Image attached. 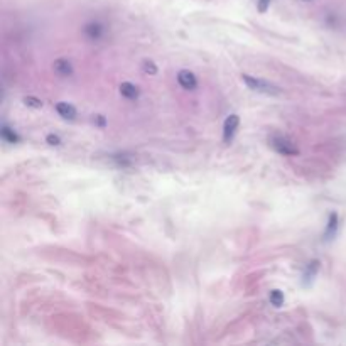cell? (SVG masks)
Instances as JSON below:
<instances>
[{"instance_id":"1","label":"cell","mask_w":346,"mask_h":346,"mask_svg":"<svg viewBox=\"0 0 346 346\" xmlns=\"http://www.w3.org/2000/svg\"><path fill=\"white\" fill-rule=\"evenodd\" d=\"M242 80H243V83H245L250 89H254V91L265 93V95H280V93H282V89L279 86H275V85L268 83V81H265V80L255 78V76L243 75Z\"/></svg>"},{"instance_id":"2","label":"cell","mask_w":346,"mask_h":346,"mask_svg":"<svg viewBox=\"0 0 346 346\" xmlns=\"http://www.w3.org/2000/svg\"><path fill=\"white\" fill-rule=\"evenodd\" d=\"M83 34L88 41H93V42H98L105 37L106 34V27L101 22L98 20H89V22L83 27Z\"/></svg>"},{"instance_id":"3","label":"cell","mask_w":346,"mask_h":346,"mask_svg":"<svg viewBox=\"0 0 346 346\" xmlns=\"http://www.w3.org/2000/svg\"><path fill=\"white\" fill-rule=\"evenodd\" d=\"M270 142H272V147H274L279 154H284V156H297L299 154V149L290 142L287 137L275 135V137H272Z\"/></svg>"},{"instance_id":"4","label":"cell","mask_w":346,"mask_h":346,"mask_svg":"<svg viewBox=\"0 0 346 346\" xmlns=\"http://www.w3.org/2000/svg\"><path fill=\"white\" fill-rule=\"evenodd\" d=\"M238 125H240V118H238V115H228L226 117V120L223 123V140L225 144H230L235 137V134H237V129Z\"/></svg>"},{"instance_id":"5","label":"cell","mask_w":346,"mask_h":346,"mask_svg":"<svg viewBox=\"0 0 346 346\" xmlns=\"http://www.w3.org/2000/svg\"><path fill=\"white\" fill-rule=\"evenodd\" d=\"M177 83L187 91H193L198 86V80H196L194 73H191L189 70H181L177 73Z\"/></svg>"},{"instance_id":"6","label":"cell","mask_w":346,"mask_h":346,"mask_svg":"<svg viewBox=\"0 0 346 346\" xmlns=\"http://www.w3.org/2000/svg\"><path fill=\"white\" fill-rule=\"evenodd\" d=\"M53 70L56 75H59L61 78H68V76H71L73 73H75V70H73V65L68 59H63V58H59L54 61V65H53Z\"/></svg>"},{"instance_id":"7","label":"cell","mask_w":346,"mask_h":346,"mask_svg":"<svg viewBox=\"0 0 346 346\" xmlns=\"http://www.w3.org/2000/svg\"><path fill=\"white\" fill-rule=\"evenodd\" d=\"M139 86H135L134 83H130V81H123V83L120 85V95L123 98H127V100H137L139 98Z\"/></svg>"},{"instance_id":"8","label":"cell","mask_w":346,"mask_h":346,"mask_svg":"<svg viewBox=\"0 0 346 346\" xmlns=\"http://www.w3.org/2000/svg\"><path fill=\"white\" fill-rule=\"evenodd\" d=\"M56 112L59 113V117L66 118V120H75L76 117V108L68 101H59L56 105Z\"/></svg>"},{"instance_id":"9","label":"cell","mask_w":346,"mask_h":346,"mask_svg":"<svg viewBox=\"0 0 346 346\" xmlns=\"http://www.w3.org/2000/svg\"><path fill=\"white\" fill-rule=\"evenodd\" d=\"M318 268H319V262H318V260H314V262H311L309 265H307L306 272H304V277H302V279H304V280H302V282H304V285H309L311 282H313L316 272H318Z\"/></svg>"},{"instance_id":"10","label":"cell","mask_w":346,"mask_h":346,"mask_svg":"<svg viewBox=\"0 0 346 346\" xmlns=\"http://www.w3.org/2000/svg\"><path fill=\"white\" fill-rule=\"evenodd\" d=\"M268 301H270V304L274 307H280L282 304H284V292L279 289L270 290V294H268Z\"/></svg>"},{"instance_id":"11","label":"cell","mask_w":346,"mask_h":346,"mask_svg":"<svg viewBox=\"0 0 346 346\" xmlns=\"http://www.w3.org/2000/svg\"><path fill=\"white\" fill-rule=\"evenodd\" d=\"M0 134H2V139L5 140V142H8V144H17V142H19V135H17L12 129H8L7 125L2 127Z\"/></svg>"},{"instance_id":"12","label":"cell","mask_w":346,"mask_h":346,"mask_svg":"<svg viewBox=\"0 0 346 346\" xmlns=\"http://www.w3.org/2000/svg\"><path fill=\"white\" fill-rule=\"evenodd\" d=\"M24 105L31 106V108H42V101L36 96H24Z\"/></svg>"},{"instance_id":"13","label":"cell","mask_w":346,"mask_h":346,"mask_svg":"<svg viewBox=\"0 0 346 346\" xmlns=\"http://www.w3.org/2000/svg\"><path fill=\"white\" fill-rule=\"evenodd\" d=\"M142 70H144V73H147V75H157V66H156V63L154 61H149V59H145V61L142 63Z\"/></svg>"},{"instance_id":"14","label":"cell","mask_w":346,"mask_h":346,"mask_svg":"<svg viewBox=\"0 0 346 346\" xmlns=\"http://www.w3.org/2000/svg\"><path fill=\"white\" fill-rule=\"evenodd\" d=\"M336 225H338V216L333 213V215L330 216V223H328V230H326V237H330V235L335 233L336 230Z\"/></svg>"},{"instance_id":"15","label":"cell","mask_w":346,"mask_h":346,"mask_svg":"<svg viewBox=\"0 0 346 346\" xmlns=\"http://www.w3.org/2000/svg\"><path fill=\"white\" fill-rule=\"evenodd\" d=\"M46 142H48L49 145H59L61 144V137L56 134H48L46 135Z\"/></svg>"},{"instance_id":"16","label":"cell","mask_w":346,"mask_h":346,"mask_svg":"<svg viewBox=\"0 0 346 346\" xmlns=\"http://www.w3.org/2000/svg\"><path fill=\"white\" fill-rule=\"evenodd\" d=\"M268 5H270V0H259V3H257L260 12H265L268 8Z\"/></svg>"},{"instance_id":"17","label":"cell","mask_w":346,"mask_h":346,"mask_svg":"<svg viewBox=\"0 0 346 346\" xmlns=\"http://www.w3.org/2000/svg\"><path fill=\"white\" fill-rule=\"evenodd\" d=\"M93 123H96V125H100V127H105L106 120L103 115H95V117H93Z\"/></svg>"},{"instance_id":"18","label":"cell","mask_w":346,"mask_h":346,"mask_svg":"<svg viewBox=\"0 0 346 346\" xmlns=\"http://www.w3.org/2000/svg\"><path fill=\"white\" fill-rule=\"evenodd\" d=\"M306 2H311V0H306Z\"/></svg>"}]
</instances>
